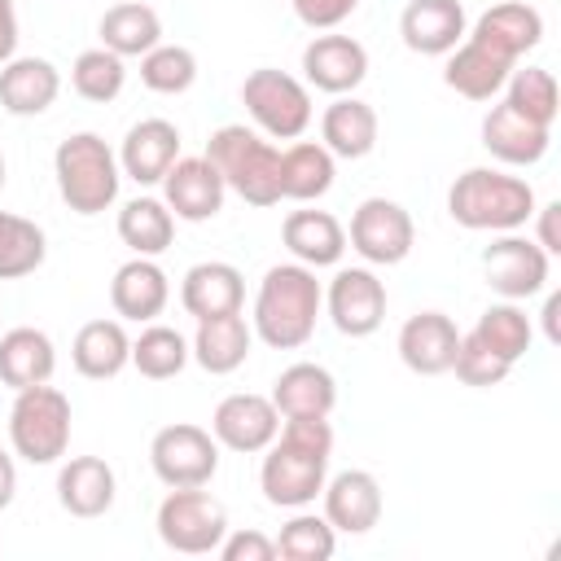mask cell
Masks as SVG:
<instances>
[{
  "label": "cell",
  "instance_id": "cell-17",
  "mask_svg": "<svg viewBox=\"0 0 561 561\" xmlns=\"http://www.w3.org/2000/svg\"><path fill=\"white\" fill-rule=\"evenodd\" d=\"M324 522L337 535H368L381 522V482L368 469H342L324 478Z\"/></svg>",
  "mask_w": 561,
  "mask_h": 561
},
{
  "label": "cell",
  "instance_id": "cell-38",
  "mask_svg": "<svg viewBox=\"0 0 561 561\" xmlns=\"http://www.w3.org/2000/svg\"><path fill=\"white\" fill-rule=\"evenodd\" d=\"M48 254V237L35 219H22L13 210H0V280L31 276Z\"/></svg>",
  "mask_w": 561,
  "mask_h": 561
},
{
  "label": "cell",
  "instance_id": "cell-40",
  "mask_svg": "<svg viewBox=\"0 0 561 561\" xmlns=\"http://www.w3.org/2000/svg\"><path fill=\"white\" fill-rule=\"evenodd\" d=\"M333 552H337V530L324 522V513L294 508V517L276 535V557L285 561H329Z\"/></svg>",
  "mask_w": 561,
  "mask_h": 561
},
{
  "label": "cell",
  "instance_id": "cell-50",
  "mask_svg": "<svg viewBox=\"0 0 561 561\" xmlns=\"http://www.w3.org/2000/svg\"><path fill=\"white\" fill-rule=\"evenodd\" d=\"M4 171H9V167H4V153H0V193H4Z\"/></svg>",
  "mask_w": 561,
  "mask_h": 561
},
{
  "label": "cell",
  "instance_id": "cell-4",
  "mask_svg": "<svg viewBox=\"0 0 561 561\" xmlns=\"http://www.w3.org/2000/svg\"><path fill=\"white\" fill-rule=\"evenodd\" d=\"M206 162L224 175V188L237 193L250 206H276L280 202V149L245 127V123H224L206 140Z\"/></svg>",
  "mask_w": 561,
  "mask_h": 561
},
{
  "label": "cell",
  "instance_id": "cell-44",
  "mask_svg": "<svg viewBox=\"0 0 561 561\" xmlns=\"http://www.w3.org/2000/svg\"><path fill=\"white\" fill-rule=\"evenodd\" d=\"M215 552L224 561H272L276 557V539H267L263 530H232L228 526V535L219 539Z\"/></svg>",
  "mask_w": 561,
  "mask_h": 561
},
{
  "label": "cell",
  "instance_id": "cell-29",
  "mask_svg": "<svg viewBox=\"0 0 561 561\" xmlns=\"http://www.w3.org/2000/svg\"><path fill=\"white\" fill-rule=\"evenodd\" d=\"M254 346V329L241 311H228V316H210V320H197V333L188 342L193 359L210 373V377H228L245 364Z\"/></svg>",
  "mask_w": 561,
  "mask_h": 561
},
{
  "label": "cell",
  "instance_id": "cell-14",
  "mask_svg": "<svg viewBox=\"0 0 561 561\" xmlns=\"http://www.w3.org/2000/svg\"><path fill=\"white\" fill-rule=\"evenodd\" d=\"M224 197H228L224 175L206 162V153H197V158H175L171 171L162 175V202H167V210H171L175 219H184V224H206V219H215V215L224 210Z\"/></svg>",
  "mask_w": 561,
  "mask_h": 561
},
{
  "label": "cell",
  "instance_id": "cell-13",
  "mask_svg": "<svg viewBox=\"0 0 561 561\" xmlns=\"http://www.w3.org/2000/svg\"><path fill=\"white\" fill-rule=\"evenodd\" d=\"M210 434L219 447L241 451V456H259L276 434H280V412L272 403V394H254V390H237L224 394L210 412Z\"/></svg>",
  "mask_w": 561,
  "mask_h": 561
},
{
  "label": "cell",
  "instance_id": "cell-48",
  "mask_svg": "<svg viewBox=\"0 0 561 561\" xmlns=\"http://www.w3.org/2000/svg\"><path fill=\"white\" fill-rule=\"evenodd\" d=\"M13 495H18V465H13V456L0 447V508H9Z\"/></svg>",
  "mask_w": 561,
  "mask_h": 561
},
{
  "label": "cell",
  "instance_id": "cell-12",
  "mask_svg": "<svg viewBox=\"0 0 561 561\" xmlns=\"http://www.w3.org/2000/svg\"><path fill=\"white\" fill-rule=\"evenodd\" d=\"M324 311L342 337H368L386 320V285L373 267H337L324 285Z\"/></svg>",
  "mask_w": 561,
  "mask_h": 561
},
{
  "label": "cell",
  "instance_id": "cell-26",
  "mask_svg": "<svg viewBox=\"0 0 561 561\" xmlns=\"http://www.w3.org/2000/svg\"><path fill=\"white\" fill-rule=\"evenodd\" d=\"M465 35L482 39L486 48H495L500 57L508 61H522L530 48H539L543 39V13L535 4H522V0H504V4H491Z\"/></svg>",
  "mask_w": 561,
  "mask_h": 561
},
{
  "label": "cell",
  "instance_id": "cell-23",
  "mask_svg": "<svg viewBox=\"0 0 561 561\" xmlns=\"http://www.w3.org/2000/svg\"><path fill=\"white\" fill-rule=\"evenodd\" d=\"M114 495H118V478L101 456H70L57 469V504L70 517H83V522L105 517L114 508Z\"/></svg>",
  "mask_w": 561,
  "mask_h": 561
},
{
  "label": "cell",
  "instance_id": "cell-39",
  "mask_svg": "<svg viewBox=\"0 0 561 561\" xmlns=\"http://www.w3.org/2000/svg\"><path fill=\"white\" fill-rule=\"evenodd\" d=\"M123 83H127V66H123V57L118 53H110V48H83L79 57H75V66H70V88L83 96V101H92V105H110L118 92H123Z\"/></svg>",
  "mask_w": 561,
  "mask_h": 561
},
{
  "label": "cell",
  "instance_id": "cell-18",
  "mask_svg": "<svg viewBox=\"0 0 561 561\" xmlns=\"http://www.w3.org/2000/svg\"><path fill=\"white\" fill-rule=\"evenodd\" d=\"M456 346H460V329H456V320L447 311H416L399 329V359L416 377H443V373H451Z\"/></svg>",
  "mask_w": 561,
  "mask_h": 561
},
{
  "label": "cell",
  "instance_id": "cell-2",
  "mask_svg": "<svg viewBox=\"0 0 561 561\" xmlns=\"http://www.w3.org/2000/svg\"><path fill=\"white\" fill-rule=\"evenodd\" d=\"M324 307V285L316 280V267L307 263H276L263 272L254 289L250 329L272 351H298L316 333V316Z\"/></svg>",
  "mask_w": 561,
  "mask_h": 561
},
{
  "label": "cell",
  "instance_id": "cell-41",
  "mask_svg": "<svg viewBox=\"0 0 561 561\" xmlns=\"http://www.w3.org/2000/svg\"><path fill=\"white\" fill-rule=\"evenodd\" d=\"M140 83L158 96H180L197 83V57L184 44H158L140 57Z\"/></svg>",
  "mask_w": 561,
  "mask_h": 561
},
{
  "label": "cell",
  "instance_id": "cell-37",
  "mask_svg": "<svg viewBox=\"0 0 561 561\" xmlns=\"http://www.w3.org/2000/svg\"><path fill=\"white\" fill-rule=\"evenodd\" d=\"M469 333H473L486 351H495L500 359H508V364H517V359L530 351V342H535L530 316H526L517 302H508V298L491 302V307L478 316V324H473Z\"/></svg>",
  "mask_w": 561,
  "mask_h": 561
},
{
  "label": "cell",
  "instance_id": "cell-43",
  "mask_svg": "<svg viewBox=\"0 0 561 561\" xmlns=\"http://www.w3.org/2000/svg\"><path fill=\"white\" fill-rule=\"evenodd\" d=\"M451 373H456L465 386H473V390H491V386H500V381L513 373V364H508V359H500L495 351H486L473 333H460V346H456Z\"/></svg>",
  "mask_w": 561,
  "mask_h": 561
},
{
  "label": "cell",
  "instance_id": "cell-34",
  "mask_svg": "<svg viewBox=\"0 0 561 561\" xmlns=\"http://www.w3.org/2000/svg\"><path fill=\"white\" fill-rule=\"evenodd\" d=\"M337 158L320 140H294L280 149V197L289 202H316L333 188Z\"/></svg>",
  "mask_w": 561,
  "mask_h": 561
},
{
  "label": "cell",
  "instance_id": "cell-33",
  "mask_svg": "<svg viewBox=\"0 0 561 561\" xmlns=\"http://www.w3.org/2000/svg\"><path fill=\"white\" fill-rule=\"evenodd\" d=\"M96 35H101V48L118 53L123 61H127V57H145L149 48L162 44V18H158L153 4L123 0V4H114V9L101 13Z\"/></svg>",
  "mask_w": 561,
  "mask_h": 561
},
{
  "label": "cell",
  "instance_id": "cell-15",
  "mask_svg": "<svg viewBox=\"0 0 561 561\" xmlns=\"http://www.w3.org/2000/svg\"><path fill=\"white\" fill-rule=\"evenodd\" d=\"M368 79V48L351 35H316L302 48V83L329 96H346Z\"/></svg>",
  "mask_w": 561,
  "mask_h": 561
},
{
  "label": "cell",
  "instance_id": "cell-46",
  "mask_svg": "<svg viewBox=\"0 0 561 561\" xmlns=\"http://www.w3.org/2000/svg\"><path fill=\"white\" fill-rule=\"evenodd\" d=\"M535 245L543 250V254H561V228H557V219H561V202H548V206H535Z\"/></svg>",
  "mask_w": 561,
  "mask_h": 561
},
{
  "label": "cell",
  "instance_id": "cell-7",
  "mask_svg": "<svg viewBox=\"0 0 561 561\" xmlns=\"http://www.w3.org/2000/svg\"><path fill=\"white\" fill-rule=\"evenodd\" d=\"M241 105L254 118V131H263L267 140H298L311 127V88L276 66H259L245 75L241 83Z\"/></svg>",
  "mask_w": 561,
  "mask_h": 561
},
{
  "label": "cell",
  "instance_id": "cell-10",
  "mask_svg": "<svg viewBox=\"0 0 561 561\" xmlns=\"http://www.w3.org/2000/svg\"><path fill=\"white\" fill-rule=\"evenodd\" d=\"M346 245L368 263V267H394L412 254L416 245V228H412V215L390 202V197H364L351 215V228H346Z\"/></svg>",
  "mask_w": 561,
  "mask_h": 561
},
{
  "label": "cell",
  "instance_id": "cell-32",
  "mask_svg": "<svg viewBox=\"0 0 561 561\" xmlns=\"http://www.w3.org/2000/svg\"><path fill=\"white\" fill-rule=\"evenodd\" d=\"M272 403L285 416H329L337 408V381L324 364L298 359L272 381Z\"/></svg>",
  "mask_w": 561,
  "mask_h": 561
},
{
  "label": "cell",
  "instance_id": "cell-42",
  "mask_svg": "<svg viewBox=\"0 0 561 561\" xmlns=\"http://www.w3.org/2000/svg\"><path fill=\"white\" fill-rule=\"evenodd\" d=\"M504 101L517 110V114H526L530 123H539V127H552L557 123V79H552V70H543V66H526V70H513L508 75V83H504Z\"/></svg>",
  "mask_w": 561,
  "mask_h": 561
},
{
  "label": "cell",
  "instance_id": "cell-36",
  "mask_svg": "<svg viewBox=\"0 0 561 561\" xmlns=\"http://www.w3.org/2000/svg\"><path fill=\"white\" fill-rule=\"evenodd\" d=\"M188 359H193L188 337H184L180 329H171V324H153V320H149V324L140 329V337H131V368H136L140 377H149V381H171V377H180Z\"/></svg>",
  "mask_w": 561,
  "mask_h": 561
},
{
  "label": "cell",
  "instance_id": "cell-28",
  "mask_svg": "<svg viewBox=\"0 0 561 561\" xmlns=\"http://www.w3.org/2000/svg\"><path fill=\"white\" fill-rule=\"evenodd\" d=\"M280 241L294 263L307 267H337L346 254V228L329 210H289L280 224Z\"/></svg>",
  "mask_w": 561,
  "mask_h": 561
},
{
  "label": "cell",
  "instance_id": "cell-45",
  "mask_svg": "<svg viewBox=\"0 0 561 561\" xmlns=\"http://www.w3.org/2000/svg\"><path fill=\"white\" fill-rule=\"evenodd\" d=\"M289 4H294V18L311 31H333L359 9V0H289Z\"/></svg>",
  "mask_w": 561,
  "mask_h": 561
},
{
  "label": "cell",
  "instance_id": "cell-35",
  "mask_svg": "<svg viewBox=\"0 0 561 561\" xmlns=\"http://www.w3.org/2000/svg\"><path fill=\"white\" fill-rule=\"evenodd\" d=\"M118 241H123L131 254L158 259V254L175 241V215L167 210L162 197H131V202L118 210Z\"/></svg>",
  "mask_w": 561,
  "mask_h": 561
},
{
  "label": "cell",
  "instance_id": "cell-49",
  "mask_svg": "<svg viewBox=\"0 0 561 561\" xmlns=\"http://www.w3.org/2000/svg\"><path fill=\"white\" fill-rule=\"evenodd\" d=\"M557 311H561V294H548V302H543V333H548V342H552V346L561 342V329H557Z\"/></svg>",
  "mask_w": 561,
  "mask_h": 561
},
{
  "label": "cell",
  "instance_id": "cell-11",
  "mask_svg": "<svg viewBox=\"0 0 561 561\" xmlns=\"http://www.w3.org/2000/svg\"><path fill=\"white\" fill-rule=\"evenodd\" d=\"M548 267H552V254H543L530 237H517V232H500L482 250L486 285L508 302H526V298L543 294L548 289Z\"/></svg>",
  "mask_w": 561,
  "mask_h": 561
},
{
  "label": "cell",
  "instance_id": "cell-3",
  "mask_svg": "<svg viewBox=\"0 0 561 561\" xmlns=\"http://www.w3.org/2000/svg\"><path fill=\"white\" fill-rule=\"evenodd\" d=\"M447 215L469 232H517L535 215V188L500 167H469L447 188Z\"/></svg>",
  "mask_w": 561,
  "mask_h": 561
},
{
  "label": "cell",
  "instance_id": "cell-9",
  "mask_svg": "<svg viewBox=\"0 0 561 561\" xmlns=\"http://www.w3.org/2000/svg\"><path fill=\"white\" fill-rule=\"evenodd\" d=\"M149 465L162 486H206L219 473V443L210 430L175 421L162 425L149 443Z\"/></svg>",
  "mask_w": 561,
  "mask_h": 561
},
{
  "label": "cell",
  "instance_id": "cell-21",
  "mask_svg": "<svg viewBox=\"0 0 561 561\" xmlns=\"http://www.w3.org/2000/svg\"><path fill=\"white\" fill-rule=\"evenodd\" d=\"M548 145H552V127L530 123L508 101L491 105L482 118V149L504 167H535V162H543Z\"/></svg>",
  "mask_w": 561,
  "mask_h": 561
},
{
  "label": "cell",
  "instance_id": "cell-24",
  "mask_svg": "<svg viewBox=\"0 0 561 561\" xmlns=\"http://www.w3.org/2000/svg\"><path fill=\"white\" fill-rule=\"evenodd\" d=\"M180 302L193 320H210V316H228L245 307V276L224 263V259H206L193 263L180 280Z\"/></svg>",
  "mask_w": 561,
  "mask_h": 561
},
{
  "label": "cell",
  "instance_id": "cell-16",
  "mask_svg": "<svg viewBox=\"0 0 561 561\" xmlns=\"http://www.w3.org/2000/svg\"><path fill=\"white\" fill-rule=\"evenodd\" d=\"M469 31V13L460 0H408L399 13L403 48L421 57H447Z\"/></svg>",
  "mask_w": 561,
  "mask_h": 561
},
{
  "label": "cell",
  "instance_id": "cell-20",
  "mask_svg": "<svg viewBox=\"0 0 561 561\" xmlns=\"http://www.w3.org/2000/svg\"><path fill=\"white\" fill-rule=\"evenodd\" d=\"M513 70H517V61H508V57H500L495 48H486L482 39L465 35V39L447 53L443 83H447L456 96H465V101H491V96L504 92V83H508Z\"/></svg>",
  "mask_w": 561,
  "mask_h": 561
},
{
  "label": "cell",
  "instance_id": "cell-5",
  "mask_svg": "<svg viewBox=\"0 0 561 561\" xmlns=\"http://www.w3.org/2000/svg\"><path fill=\"white\" fill-rule=\"evenodd\" d=\"M53 175H57L61 202L83 219H92V215H101V210H110L118 202L123 167H118V153L96 131L66 136L57 145V153H53Z\"/></svg>",
  "mask_w": 561,
  "mask_h": 561
},
{
  "label": "cell",
  "instance_id": "cell-6",
  "mask_svg": "<svg viewBox=\"0 0 561 561\" xmlns=\"http://www.w3.org/2000/svg\"><path fill=\"white\" fill-rule=\"evenodd\" d=\"M70 399L57 386H26L9 408V447L26 465H57L70 447Z\"/></svg>",
  "mask_w": 561,
  "mask_h": 561
},
{
  "label": "cell",
  "instance_id": "cell-31",
  "mask_svg": "<svg viewBox=\"0 0 561 561\" xmlns=\"http://www.w3.org/2000/svg\"><path fill=\"white\" fill-rule=\"evenodd\" d=\"M70 364L88 381H110L131 364V337L123 320H88L70 342Z\"/></svg>",
  "mask_w": 561,
  "mask_h": 561
},
{
  "label": "cell",
  "instance_id": "cell-25",
  "mask_svg": "<svg viewBox=\"0 0 561 561\" xmlns=\"http://www.w3.org/2000/svg\"><path fill=\"white\" fill-rule=\"evenodd\" d=\"M61 92V70L48 57H9L0 66V110L13 118L44 114Z\"/></svg>",
  "mask_w": 561,
  "mask_h": 561
},
{
  "label": "cell",
  "instance_id": "cell-19",
  "mask_svg": "<svg viewBox=\"0 0 561 561\" xmlns=\"http://www.w3.org/2000/svg\"><path fill=\"white\" fill-rule=\"evenodd\" d=\"M175 158H180V127L171 118H140L127 127V136L118 145V167L140 188L162 184V175L171 171Z\"/></svg>",
  "mask_w": 561,
  "mask_h": 561
},
{
  "label": "cell",
  "instance_id": "cell-1",
  "mask_svg": "<svg viewBox=\"0 0 561 561\" xmlns=\"http://www.w3.org/2000/svg\"><path fill=\"white\" fill-rule=\"evenodd\" d=\"M333 456L329 416H285L280 434L263 447L259 491L272 508H307L324 491Z\"/></svg>",
  "mask_w": 561,
  "mask_h": 561
},
{
  "label": "cell",
  "instance_id": "cell-30",
  "mask_svg": "<svg viewBox=\"0 0 561 561\" xmlns=\"http://www.w3.org/2000/svg\"><path fill=\"white\" fill-rule=\"evenodd\" d=\"M53 368H57V346L44 329L18 324L0 337V386H9L13 394L53 381Z\"/></svg>",
  "mask_w": 561,
  "mask_h": 561
},
{
  "label": "cell",
  "instance_id": "cell-8",
  "mask_svg": "<svg viewBox=\"0 0 561 561\" xmlns=\"http://www.w3.org/2000/svg\"><path fill=\"white\" fill-rule=\"evenodd\" d=\"M158 539L171 548V552H184V557H206L219 548V539L228 535V513L224 504L202 491V486H171L167 500L158 504Z\"/></svg>",
  "mask_w": 561,
  "mask_h": 561
},
{
  "label": "cell",
  "instance_id": "cell-27",
  "mask_svg": "<svg viewBox=\"0 0 561 561\" xmlns=\"http://www.w3.org/2000/svg\"><path fill=\"white\" fill-rule=\"evenodd\" d=\"M377 110L359 96H333V105H324L320 114V145L333 153V158H368L377 149Z\"/></svg>",
  "mask_w": 561,
  "mask_h": 561
},
{
  "label": "cell",
  "instance_id": "cell-47",
  "mask_svg": "<svg viewBox=\"0 0 561 561\" xmlns=\"http://www.w3.org/2000/svg\"><path fill=\"white\" fill-rule=\"evenodd\" d=\"M18 57V9L13 0H0V66Z\"/></svg>",
  "mask_w": 561,
  "mask_h": 561
},
{
  "label": "cell",
  "instance_id": "cell-22",
  "mask_svg": "<svg viewBox=\"0 0 561 561\" xmlns=\"http://www.w3.org/2000/svg\"><path fill=\"white\" fill-rule=\"evenodd\" d=\"M167 302H171V280H167V272H162L153 259H145V254H131V259L114 272V280H110V307H114L118 320L149 324V320H158V316L167 311Z\"/></svg>",
  "mask_w": 561,
  "mask_h": 561
}]
</instances>
